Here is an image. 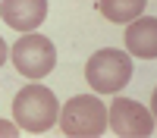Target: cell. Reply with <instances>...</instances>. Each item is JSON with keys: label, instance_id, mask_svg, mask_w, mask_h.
I'll use <instances>...</instances> for the list:
<instances>
[{"label": "cell", "instance_id": "1", "mask_svg": "<svg viewBox=\"0 0 157 138\" xmlns=\"http://www.w3.org/2000/svg\"><path fill=\"white\" fill-rule=\"evenodd\" d=\"M13 116H16V125L22 132H47L50 125L57 122L60 116V104H57V94L50 91L47 85L41 82H32L25 85L22 91L13 97Z\"/></svg>", "mask_w": 157, "mask_h": 138}, {"label": "cell", "instance_id": "3", "mask_svg": "<svg viewBox=\"0 0 157 138\" xmlns=\"http://www.w3.org/2000/svg\"><path fill=\"white\" fill-rule=\"evenodd\" d=\"M132 79V57L126 50L104 47L94 50L85 63V82L94 88V94H120Z\"/></svg>", "mask_w": 157, "mask_h": 138}, {"label": "cell", "instance_id": "4", "mask_svg": "<svg viewBox=\"0 0 157 138\" xmlns=\"http://www.w3.org/2000/svg\"><path fill=\"white\" fill-rule=\"evenodd\" d=\"M10 60H13V66H16L25 79L38 82V79H44L47 72H54V66H57V47L41 32H25L19 41L13 44Z\"/></svg>", "mask_w": 157, "mask_h": 138}, {"label": "cell", "instance_id": "2", "mask_svg": "<svg viewBox=\"0 0 157 138\" xmlns=\"http://www.w3.org/2000/svg\"><path fill=\"white\" fill-rule=\"evenodd\" d=\"M57 122L69 138H98L107 132V104L98 94H75L60 107Z\"/></svg>", "mask_w": 157, "mask_h": 138}, {"label": "cell", "instance_id": "8", "mask_svg": "<svg viewBox=\"0 0 157 138\" xmlns=\"http://www.w3.org/2000/svg\"><path fill=\"white\" fill-rule=\"evenodd\" d=\"M98 9L104 19H110L116 25L132 22L135 16L145 13V0H98Z\"/></svg>", "mask_w": 157, "mask_h": 138}, {"label": "cell", "instance_id": "5", "mask_svg": "<svg viewBox=\"0 0 157 138\" xmlns=\"http://www.w3.org/2000/svg\"><path fill=\"white\" fill-rule=\"evenodd\" d=\"M107 125L120 138H148L154 135V116L132 97H116L107 107Z\"/></svg>", "mask_w": 157, "mask_h": 138}, {"label": "cell", "instance_id": "9", "mask_svg": "<svg viewBox=\"0 0 157 138\" xmlns=\"http://www.w3.org/2000/svg\"><path fill=\"white\" fill-rule=\"evenodd\" d=\"M22 129H19V125L16 122H6V119H0V138H16Z\"/></svg>", "mask_w": 157, "mask_h": 138}, {"label": "cell", "instance_id": "7", "mask_svg": "<svg viewBox=\"0 0 157 138\" xmlns=\"http://www.w3.org/2000/svg\"><path fill=\"white\" fill-rule=\"evenodd\" d=\"M126 50L138 60H157V19L154 16H135L126 22Z\"/></svg>", "mask_w": 157, "mask_h": 138}, {"label": "cell", "instance_id": "10", "mask_svg": "<svg viewBox=\"0 0 157 138\" xmlns=\"http://www.w3.org/2000/svg\"><path fill=\"white\" fill-rule=\"evenodd\" d=\"M6 57H10V47H6V41H3V38H0V66L6 63Z\"/></svg>", "mask_w": 157, "mask_h": 138}, {"label": "cell", "instance_id": "6", "mask_svg": "<svg viewBox=\"0 0 157 138\" xmlns=\"http://www.w3.org/2000/svg\"><path fill=\"white\" fill-rule=\"evenodd\" d=\"M0 16L16 32H38L47 19V0H0Z\"/></svg>", "mask_w": 157, "mask_h": 138}]
</instances>
